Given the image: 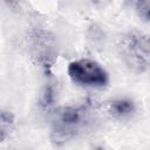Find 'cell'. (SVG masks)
I'll return each instance as SVG.
<instances>
[{
  "label": "cell",
  "instance_id": "6",
  "mask_svg": "<svg viewBox=\"0 0 150 150\" xmlns=\"http://www.w3.org/2000/svg\"><path fill=\"white\" fill-rule=\"evenodd\" d=\"M77 132H79V130L70 129V128L63 127V125L57 124V123L54 122L53 128H52V130H50L49 139H50V142H52L55 146L60 148V146L66 145V144L69 143L70 141H73V139L77 136Z\"/></svg>",
  "mask_w": 150,
  "mask_h": 150
},
{
  "label": "cell",
  "instance_id": "3",
  "mask_svg": "<svg viewBox=\"0 0 150 150\" xmlns=\"http://www.w3.org/2000/svg\"><path fill=\"white\" fill-rule=\"evenodd\" d=\"M86 120V109L79 105H68L63 107L57 111V120L55 123L63 127L79 130L80 125Z\"/></svg>",
  "mask_w": 150,
  "mask_h": 150
},
{
  "label": "cell",
  "instance_id": "8",
  "mask_svg": "<svg viewBox=\"0 0 150 150\" xmlns=\"http://www.w3.org/2000/svg\"><path fill=\"white\" fill-rule=\"evenodd\" d=\"M136 14L144 22H150V0H139L135 2Z\"/></svg>",
  "mask_w": 150,
  "mask_h": 150
},
{
  "label": "cell",
  "instance_id": "7",
  "mask_svg": "<svg viewBox=\"0 0 150 150\" xmlns=\"http://www.w3.org/2000/svg\"><path fill=\"white\" fill-rule=\"evenodd\" d=\"M15 128V116L12 111L2 109L0 112V139L5 142Z\"/></svg>",
  "mask_w": 150,
  "mask_h": 150
},
{
  "label": "cell",
  "instance_id": "4",
  "mask_svg": "<svg viewBox=\"0 0 150 150\" xmlns=\"http://www.w3.org/2000/svg\"><path fill=\"white\" fill-rule=\"evenodd\" d=\"M108 111L116 120H127L135 114L136 105L130 98H116L109 103Z\"/></svg>",
  "mask_w": 150,
  "mask_h": 150
},
{
  "label": "cell",
  "instance_id": "9",
  "mask_svg": "<svg viewBox=\"0 0 150 150\" xmlns=\"http://www.w3.org/2000/svg\"><path fill=\"white\" fill-rule=\"evenodd\" d=\"M54 100H55V91H54V88L53 86L48 84L43 88L42 93H41V96H40V104L41 107L48 109L49 107L53 105L54 103Z\"/></svg>",
  "mask_w": 150,
  "mask_h": 150
},
{
  "label": "cell",
  "instance_id": "5",
  "mask_svg": "<svg viewBox=\"0 0 150 150\" xmlns=\"http://www.w3.org/2000/svg\"><path fill=\"white\" fill-rule=\"evenodd\" d=\"M52 42H53V39L45 30H38L33 35V47L35 48L39 55L38 57L40 59V61L45 62V64L48 63L50 57L52 47H53Z\"/></svg>",
  "mask_w": 150,
  "mask_h": 150
},
{
  "label": "cell",
  "instance_id": "1",
  "mask_svg": "<svg viewBox=\"0 0 150 150\" xmlns=\"http://www.w3.org/2000/svg\"><path fill=\"white\" fill-rule=\"evenodd\" d=\"M117 50L122 62L135 73L150 70V35L129 30L124 33L117 43Z\"/></svg>",
  "mask_w": 150,
  "mask_h": 150
},
{
  "label": "cell",
  "instance_id": "2",
  "mask_svg": "<svg viewBox=\"0 0 150 150\" xmlns=\"http://www.w3.org/2000/svg\"><path fill=\"white\" fill-rule=\"evenodd\" d=\"M67 73L69 79L81 87L104 88L109 83L108 71L95 60H74L68 64Z\"/></svg>",
  "mask_w": 150,
  "mask_h": 150
}]
</instances>
